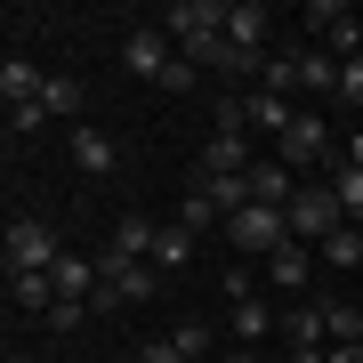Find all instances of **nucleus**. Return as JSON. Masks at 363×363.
<instances>
[{
    "instance_id": "nucleus-2",
    "label": "nucleus",
    "mask_w": 363,
    "mask_h": 363,
    "mask_svg": "<svg viewBox=\"0 0 363 363\" xmlns=\"http://www.w3.org/2000/svg\"><path fill=\"white\" fill-rule=\"evenodd\" d=\"M97 274H105L97 298H89L97 315H113V307H145V298L162 291V274L145 267V259H113V250H97Z\"/></svg>"
},
{
    "instance_id": "nucleus-30",
    "label": "nucleus",
    "mask_w": 363,
    "mask_h": 363,
    "mask_svg": "<svg viewBox=\"0 0 363 363\" xmlns=\"http://www.w3.org/2000/svg\"><path fill=\"white\" fill-rule=\"evenodd\" d=\"M33 130H49V113H40V97H33V105H9V138H33Z\"/></svg>"
},
{
    "instance_id": "nucleus-21",
    "label": "nucleus",
    "mask_w": 363,
    "mask_h": 363,
    "mask_svg": "<svg viewBox=\"0 0 363 363\" xmlns=\"http://www.w3.org/2000/svg\"><path fill=\"white\" fill-rule=\"evenodd\" d=\"M323 331H331V347H363V307L355 298H323Z\"/></svg>"
},
{
    "instance_id": "nucleus-13",
    "label": "nucleus",
    "mask_w": 363,
    "mask_h": 363,
    "mask_svg": "<svg viewBox=\"0 0 363 363\" xmlns=\"http://www.w3.org/2000/svg\"><path fill=\"white\" fill-rule=\"evenodd\" d=\"M250 202H267V210H291V202H298V169H283L274 154H259V169H250Z\"/></svg>"
},
{
    "instance_id": "nucleus-10",
    "label": "nucleus",
    "mask_w": 363,
    "mask_h": 363,
    "mask_svg": "<svg viewBox=\"0 0 363 363\" xmlns=\"http://www.w3.org/2000/svg\"><path fill=\"white\" fill-rule=\"evenodd\" d=\"M242 121H250L259 138L283 145V138H291V121H298V105H291V97H274V89H250V97H242Z\"/></svg>"
},
{
    "instance_id": "nucleus-27",
    "label": "nucleus",
    "mask_w": 363,
    "mask_h": 363,
    "mask_svg": "<svg viewBox=\"0 0 363 363\" xmlns=\"http://www.w3.org/2000/svg\"><path fill=\"white\" fill-rule=\"evenodd\" d=\"M169 347H178V363H202V355H210V323H178Z\"/></svg>"
},
{
    "instance_id": "nucleus-11",
    "label": "nucleus",
    "mask_w": 363,
    "mask_h": 363,
    "mask_svg": "<svg viewBox=\"0 0 363 363\" xmlns=\"http://www.w3.org/2000/svg\"><path fill=\"white\" fill-rule=\"evenodd\" d=\"M267 33H274V16L259 9V0H226V40H234V49L267 57Z\"/></svg>"
},
{
    "instance_id": "nucleus-32",
    "label": "nucleus",
    "mask_w": 363,
    "mask_h": 363,
    "mask_svg": "<svg viewBox=\"0 0 363 363\" xmlns=\"http://www.w3.org/2000/svg\"><path fill=\"white\" fill-rule=\"evenodd\" d=\"M339 105H363V57H347V65H339Z\"/></svg>"
},
{
    "instance_id": "nucleus-18",
    "label": "nucleus",
    "mask_w": 363,
    "mask_h": 363,
    "mask_svg": "<svg viewBox=\"0 0 363 363\" xmlns=\"http://www.w3.org/2000/svg\"><path fill=\"white\" fill-rule=\"evenodd\" d=\"M49 283H57V298H97V283H105V274H97V259H73V250H65Z\"/></svg>"
},
{
    "instance_id": "nucleus-12",
    "label": "nucleus",
    "mask_w": 363,
    "mask_h": 363,
    "mask_svg": "<svg viewBox=\"0 0 363 363\" xmlns=\"http://www.w3.org/2000/svg\"><path fill=\"white\" fill-rule=\"evenodd\" d=\"M154 242H162V226L145 218V210L113 218V234H105V250H113V259H145V267H154Z\"/></svg>"
},
{
    "instance_id": "nucleus-4",
    "label": "nucleus",
    "mask_w": 363,
    "mask_h": 363,
    "mask_svg": "<svg viewBox=\"0 0 363 363\" xmlns=\"http://www.w3.org/2000/svg\"><path fill=\"white\" fill-rule=\"evenodd\" d=\"M57 259H65V242H57L49 218H16L9 226V274H57Z\"/></svg>"
},
{
    "instance_id": "nucleus-23",
    "label": "nucleus",
    "mask_w": 363,
    "mask_h": 363,
    "mask_svg": "<svg viewBox=\"0 0 363 363\" xmlns=\"http://www.w3.org/2000/svg\"><path fill=\"white\" fill-rule=\"evenodd\" d=\"M186 259H194V234H186L178 218H169V226H162V242H154V274H178Z\"/></svg>"
},
{
    "instance_id": "nucleus-25",
    "label": "nucleus",
    "mask_w": 363,
    "mask_h": 363,
    "mask_svg": "<svg viewBox=\"0 0 363 363\" xmlns=\"http://www.w3.org/2000/svg\"><path fill=\"white\" fill-rule=\"evenodd\" d=\"M323 186L339 194V210H347V218L363 226V162H347V154H339V178H323Z\"/></svg>"
},
{
    "instance_id": "nucleus-29",
    "label": "nucleus",
    "mask_w": 363,
    "mask_h": 363,
    "mask_svg": "<svg viewBox=\"0 0 363 363\" xmlns=\"http://www.w3.org/2000/svg\"><path fill=\"white\" fill-rule=\"evenodd\" d=\"M210 218H218L210 194H186V202H178V226H186V234H210ZM218 226H226V218H218Z\"/></svg>"
},
{
    "instance_id": "nucleus-1",
    "label": "nucleus",
    "mask_w": 363,
    "mask_h": 363,
    "mask_svg": "<svg viewBox=\"0 0 363 363\" xmlns=\"http://www.w3.org/2000/svg\"><path fill=\"white\" fill-rule=\"evenodd\" d=\"M154 25L169 33V49H178V57H194V65L210 73V65H218V49H226V0H169Z\"/></svg>"
},
{
    "instance_id": "nucleus-16",
    "label": "nucleus",
    "mask_w": 363,
    "mask_h": 363,
    "mask_svg": "<svg viewBox=\"0 0 363 363\" xmlns=\"http://www.w3.org/2000/svg\"><path fill=\"white\" fill-rule=\"evenodd\" d=\"M283 347H291V355H307V347H331V331H323V307H291V315H283Z\"/></svg>"
},
{
    "instance_id": "nucleus-34",
    "label": "nucleus",
    "mask_w": 363,
    "mask_h": 363,
    "mask_svg": "<svg viewBox=\"0 0 363 363\" xmlns=\"http://www.w3.org/2000/svg\"><path fill=\"white\" fill-rule=\"evenodd\" d=\"M226 363H259V347H226Z\"/></svg>"
},
{
    "instance_id": "nucleus-20",
    "label": "nucleus",
    "mask_w": 363,
    "mask_h": 363,
    "mask_svg": "<svg viewBox=\"0 0 363 363\" xmlns=\"http://www.w3.org/2000/svg\"><path fill=\"white\" fill-rule=\"evenodd\" d=\"M226 331L242 339V347H259V339L274 331V307H267V298H242V307H226Z\"/></svg>"
},
{
    "instance_id": "nucleus-35",
    "label": "nucleus",
    "mask_w": 363,
    "mask_h": 363,
    "mask_svg": "<svg viewBox=\"0 0 363 363\" xmlns=\"http://www.w3.org/2000/svg\"><path fill=\"white\" fill-rule=\"evenodd\" d=\"M331 363H363V347H331Z\"/></svg>"
},
{
    "instance_id": "nucleus-24",
    "label": "nucleus",
    "mask_w": 363,
    "mask_h": 363,
    "mask_svg": "<svg viewBox=\"0 0 363 363\" xmlns=\"http://www.w3.org/2000/svg\"><path fill=\"white\" fill-rule=\"evenodd\" d=\"M9 298H16L25 315H49V307H57V283H49V274H9Z\"/></svg>"
},
{
    "instance_id": "nucleus-3",
    "label": "nucleus",
    "mask_w": 363,
    "mask_h": 363,
    "mask_svg": "<svg viewBox=\"0 0 363 363\" xmlns=\"http://www.w3.org/2000/svg\"><path fill=\"white\" fill-rule=\"evenodd\" d=\"M226 242L242 250V259H274V250L291 242V210H267V202H250L242 218H226Z\"/></svg>"
},
{
    "instance_id": "nucleus-19",
    "label": "nucleus",
    "mask_w": 363,
    "mask_h": 363,
    "mask_svg": "<svg viewBox=\"0 0 363 363\" xmlns=\"http://www.w3.org/2000/svg\"><path fill=\"white\" fill-rule=\"evenodd\" d=\"M298 89L339 97V57H331V49H298Z\"/></svg>"
},
{
    "instance_id": "nucleus-9",
    "label": "nucleus",
    "mask_w": 363,
    "mask_h": 363,
    "mask_svg": "<svg viewBox=\"0 0 363 363\" xmlns=\"http://www.w3.org/2000/svg\"><path fill=\"white\" fill-rule=\"evenodd\" d=\"M323 154H331V121H323V113H298L291 138L274 145V162H283V169H315Z\"/></svg>"
},
{
    "instance_id": "nucleus-8",
    "label": "nucleus",
    "mask_w": 363,
    "mask_h": 363,
    "mask_svg": "<svg viewBox=\"0 0 363 363\" xmlns=\"http://www.w3.org/2000/svg\"><path fill=\"white\" fill-rule=\"evenodd\" d=\"M250 169H259V154H250L242 130H210L202 138V186L210 178H250Z\"/></svg>"
},
{
    "instance_id": "nucleus-26",
    "label": "nucleus",
    "mask_w": 363,
    "mask_h": 363,
    "mask_svg": "<svg viewBox=\"0 0 363 363\" xmlns=\"http://www.w3.org/2000/svg\"><path fill=\"white\" fill-rule=\"evenodd\" d=\"M267 267H274V283H291V291H298V283L315 274V250H307V242H283V250H274Z\"/></svg>"
},
{
    "instance_id": "nucleus-15",
    "label": "nucleus",
    "mask_w": 363,
    "mask_h": 363,
    "mask_svg": "<svg viewBox=\"0 0 363 363\" xmlns=\"http://www.w3.org/2000/svg\"><path fill=\"white\" fill-rule=\"evenodd\" d=\"M315 259H323L331 274H363V226L347 218V226L331 234V242H315Z\"/></svg>"
},
{
    "instance_id": "nucleus-28",
    "label": "nucleus",
    "mask_w": 363,
    "mask_h": 363,
    "mask_svg": "<svg viewBox=\"0 0 363 363\" xmlns=\"http://www.w3.org/2000/svg\"><path fill=\"white\" fill-rule=\"evenodd\" d=\"M81 315H97V307H89V298H57V307H49V315H40V323H49L57 339H65V331H81Z\"/></svg>"
},
{
    "instance_id": "nucleus-31",
    "label": "nucleus",
    "mask_w": 363,
    "mask_h": 363,
    "mask_svg": "<svg viewBox=\"0 0 363 363\" xmlns=\"http://www.w3.org/2000/svg\"><path fill=\"white\" fill-rule=\"evenodd\" d=\"M218 291H226V307H242V298H259V291H250V267H226V274H218Z\"/></svg>"
},
{
    "instance_id": "nucleus-36",
    "label": "nucleus",
    "mask_w": 363,
    "mask_h": 363,
    "mask_svg": "<svg viewBox=\"0 0 363 363\" xmlns=\"http://www.w3.org/2000/svg\"><path fill=\"white\" fill-rule=\"evenodd\" d=\"M105 363H130V355H105Z\"/></svg>"
},
{
    "instance_id": "nucleus-7",
    "label": "nucleus",
    "mask_w": 363,
    "mask_h": 363,
    "mask_svg": "<svg viewBox=\"0 0 363 363\" xmlns=\"http://www.w3.org/2000/svg\"><path fill=\"white\" fill-rule=\"evenodd\" d=\"M121 65H130L138 81H154V89H162V73L178 65V49H169V33H162V25H138L130 40H121Z\"/></svg>"
},
{
    "instance_id": "nucleus-17",
    "label": "nucleus",
    "mask_w": 363,
    "mask_h": 363,
    "mask_svg": "<svg viewBox=\"0 0 363 363\" xmlns=\"http://www.w3.org/2000/svg\"><path fill=\"white\" fill-rule=\"evenodd\" d=\"M40 89H49V73H40L33 57H9V65H0V97H9V105H33Z\"/></svg>"
},
{
    "instance_id": "nucleus-22",
    "label": "nucleus",
    "mask_w": 363,
    "mask_h": 363,
    "mask_svg": "<svg viewBox=\"0 0 363 363\" xmlns=\"http://www.w3.org/2000/svg\"><path fill=\"white\" fill-rule=\"evenodd\" d=\"M40 113H49V121H73V113H81V81H73V73H49V89H40ZM73 130H81V121H73Z\"/></svg>"
},
{
    "instance_id": "nucleus-6",
    "label": "nucleus",
    "mask_w": 363,
    "mask_h": 363,
    "mask_svg": "<svg viewBox=\"0 0 363 363\" xmlns=\"http://www.w3.org/2000/svg\"><path fill=\"white\" fill-rule=\"evenodd\" d=\"M307 33H315V49L339 57V65L363 57V25H355V9H339V0H307Z\"/></svg>"
},
{
    "instance_id": "nucleus-33",
    "label": "nucleus",
    "mask_w": 363,
    "mask_h": 363,
    "mask_svg": "<svg viewBox=\"0 0 363 363\" xmlns=\"http://www.w3.org/2000/svg\"><path fill=\"white\" fill-rule=\"evenodd\" d=\"M130 363H178V347H169V339H154V347H138Z\"/></svg>"
},
{
    "instance_id": "nucleus-5",
    "label": "nucleus",
    "mask_w": 363,
    "mask_h": 363,
    "mask_svg": "<svg viewBox=\"0 0 363 363\" xmlns=\"http://www.w3.org/2000/svg\"><path fill=\"white\" fill-rule=\"evenodd\" d=\"M339 226H347V210H339L331 186H298V202H291V242H331Z\"/></svg>"
},
{
    "instance_id": "nucleus-14",
    "label": "nucleus",
    "mask_w": 363,
    "mask_h": 363,
    "mask_svg": "<svg viewBox=\"0 0 363 363\" xmlns=\"http://www.w3.org/2000/svg\"><path fill=\"white\" fill-rule=\"evenodd\" d=\"M73 162H81V178H105V169L121 162V145L105 138V130H89V121H81V130H73Z\"/></svg>"
}]
</instances>
